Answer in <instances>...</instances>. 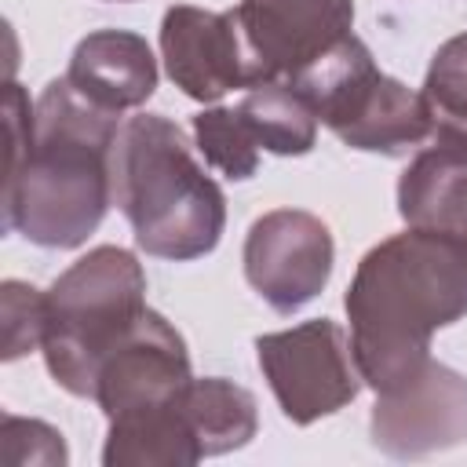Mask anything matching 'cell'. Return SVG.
Returning a JSON list of instances; mask_svg holds the SVG:
<instances>
[{
	"label": "cell",
	"instance_id": "obj_1",
	"mask_svg": "<svg viewBox=\"0 0 467 467\" xmlns=\"http://www.w3.org/2000/svg\"><path fill=\"white\" fill-rule=\"evenodd\" d=\"M7 186L4 230L40 248H80L113 204V146L120 113L88 102L66 77L36 106L7 84Z\"/></svg>",
	"mask_w": 467,
	"mask_h": 467
},
{
	"label": "cell",
	"instance_id": "obj_2",
	"mask_svg": "<svg viewBox=\"0 0 467 467\" xmlns=\"http://www.w3.org/2000/svg\"><path fill=\"white\" fill-rule=\"evenodd\" d=\"M343 310L361 383L376 394L405 387L431 361V336L467 317V241L409 226L372 244Z\"/></svg>",
	"mask_w": 467,
	"mask_h": 467
},
{
	"label": "cell",
	"instance_id": "obj_3",
	"mask_svg": "<svg viewBox=\"0 0 467 467\" xmlns=\"http://www.w3.org/2000/svg\"><path fill=\"white\" fill-rule=\"evenodd\" d=\"M113 204L146 255L190 263L215 252L226 197L193 161L182 128L161 113L128 117L113 146Z\"/></svg>",
	"mask_w": 467,
	"mask_h": 467
},
{
	"label": "cell",
	"instance_id": "obj_4",
	"mask_svg": "<svg viewBox=\"0 0 467 467\" xmlns=\"http://www.w3.org/2000/svg\"><path fill=\"white\" fill-rule=\"evenodd\" d=\"M146 314L142 263L117 244H99L44 292V365L73 398H95L106 354Z\"/></svg>",
	"mask_w": 467,
	"mask_h": 467
},
{
	"label": "cell",
	"instance_id": "obj_5",
	"mask_svg": "<svg viewBox=\"0 0 467 467\" xmlns=\"http://www.w3.org/2000/svg\"><path fill=\"white\" fill-rule=\"evenodd\" d=\"M288 84L306 95L317 120L350 150L405 157L434 135L423 91L379 73L372 51L354 33Z\"/></svg>",
	"mask_w": 467,
	"mask_h": 467
},
{
	"label": "cell",
	"instance_id": "obj_6",
	"mask_svg": "<svg viewBox=\"0 0 467 467\" xmlns=\"http://www.w3.org/2000/svg\"><path fill=\"white\" fill-rule=\"evenodd\" d=\"M255 358L277 398L281 416L296 427L347 409L361 390V372L354 365L350 339L328 317L259 336Z\"/></svg>",
	"mask_w": 467,
	"mask_h": 467
},
{
	"label": "cell",
	"instance_id": "obj_7",
	"mask_svg": "<svg viewBox=\"0 0 467 467\" xmlns=\"http://www.w3.org/2000/svg\"><path fill=\"white\" fill-rule=\"evenodd\" d=\"M234 18L255 84L296 80L354 33V0H241Z\"/></svg>",
	"mask_w": 467,
	"mask_h": 467
},
{
	"label": "cell",
	"instance_id": "obj_8",
	"mask_svg": "<svg viewBox=\"0 0 467 467\" xmlns=\"http://www.w3.org/2000/svg\"><path fill=\"white\" fill-rule=\"evenodd\" d=\"M244 277L277 314L306 306L332 277V230L303 208H274L248 226Z\"/></svg>",
	"mask_w": 467,
	"mask_h": 467
},
{
	"label": "cell",
	"instance_id": "obj_9",
	"mask_svg": "<svg viewBox=\"0 0 467 467\" xmlns=\"http://www.w3.org/2000/svg\"><path fill=\"white\" fill-rule=\"evenodd\" d=\"M467 441V376L427 361L405 387L376 394L372 445L394 460H420Z\"/></svg>",
	"mask_w": 467,
	"mask_h": 467
},
{
	"label": "cell",
	"instance_id": "obj_10",
	"mask_svg": "<svg viewBox=\"0 0 467 467\" xmlns=\"http://www.w3.org/2000/svg\"><path fill=\"white\" fill-rule=\"evenodd\" d=\"M161 58L171 84L193 102H219L234 88H255L234 11L168 7L161 18Z\"/></svg>",
	"mask_w": 467,
	"mask_h": 467
},
{
	"label": "cell",
	"instance_id": "obj_11",
	"mask_svg": "<svg viewBox=\"0 0 467 467\" xmlns=\"http://www.w3.org/2000/svg\"><path fill=\"white\" fill-rule=\"evenodd\" d=\"M190 379L193 372L186 339L164 321V314L146 306L131 332L99 365L95 401L106 420H117L175 398Z\"/></svg>",
	"mask_w": 467,
	"mask_h": 467
},
{
	"label": "cell",
	"instance_id": "obj_12",
	"mask_svg": "<svg viewBox=\"0 0 467 467\" xmlns=\"http://www.w3.org/2000/svg\"><path fill=\"white\" fill-rule=\"evenodd\" d=\"M66 80L88 102L109 113H124L157 91V58L146 36L128 29H99L73 47Z\"/></svg>",
	"mask_w": 467,
	"mask_h": 467
},
{
	"label": "cell",
	"instance_id": "obj_13",
	"mask_svg": "<svg viewBox=\"0 0 467 467\" xmlns=\"http://www.w3.org/2000/svg\"><path fill=\"white\" fill-rule=\"evenodd\" d=\"M398 212L405 226L467 241V150L438 139L423 142L398 179Z\"/></svg>",
	"mask_w": 467,
	"mask_h": 467
},
{
	"label": "cell",
	"instance_id": "obj_14",
	"mask_svg": "<svg viewBox=\"0 0 467 467\" xmlns=\"http://www.w3.org/2000/svg\"><path fill=\"white\" fill-rule=\"evenodd\" d=\"M182 390L161 405L109 420L102 463L106 467H193L201 463L204 452L190 427Z\"/></svg>",
	"mask_w": 467,
	"mask_h": 467
},
{
	"label": "cell",
	"instance_id": "obj_15",
	"mask_svg": "<svg viewBox=\"0 0 467 467\" xmlns=\"http://www.w3.org/2000/svg\"><path fill=\"white\" fill-rule=\"evenodd\" d=\"M182 405H186V416H190V427L197 434L204 460L244 449L259 431L255 398L223 376L190 379L182 390Z\"/></svg>",
	"mask_w": 467,
	"mask_h": 467
},
{
	"label": "cell",
	"instance_id": "obj_16",
	"mask_svg": "<svg viewBox=\"0 0 467 467\" xmlns=\"http://www.w3.org/2000/svg\"><path fill=\"white\" fill-rule=\"evenodd\" d=\"M244 124L252 128L259 150H270L277 157H303L317 142V113L306 102L299 88L288 80H266L248 88V95L237 102Z\"/></svg>",
	"mask_w": 467,
	"mask_h": 467
},
{
	"label": "cell",
	"instance_id": "obj_17",
	"mask_svg": "<svg viewBox=\"0 0 467 467\" xmlns=\"http://www.w3.org/2000/svg\"><path fill=\"white\" fill-rule=\"evenodd\" d=\"M423 99L434 117V135L438 142L467 150V33L449 36L423 77Z\"/></svg>",
	"mask_w": 467,
	"mask_h": 467
},
{
	"label": "cell",
	"instance_id": "obj_18",
	"mask_svg": "<svg viewBox=\"0 0 467 467\" xmlns=\"http://www.w3.org/2000/svg\"><path fill=\"white\" fill-rule=\"evenodd\" d=\"M193 139H197V150L204 153V161L223 171L226 179L241 182V179H252L255 168H259V142L252 135V128L244 124L241 109H226V106H212V109H201L193 117Z\"/></svg>",
	"mask_w": 467,
	"mask_h": 467
},
{
	"label": "cell",
	"instance_id": "obj_19",
	"mask_svg": "<svg viewBox=\"0 0 467 467\" xmlns=\"http://www.w3.org/2000/svg\"><path fill=\"white\" fill-rule=\"evenodd\" d=\"M44 339V292L26 281H4V361L36 350Z\"/></svg>",
	"mask_w": 467,
	"mask_h": 467
},
{
	"label": "cell",
	"instance_id": "obj_20",
	"mask_svg": "<svg viewBox=\"0 0 467 467\" xmlns=\"http://www.w3.org/2000/svg\"><path fill=\"white\" fill-rule=\"evenodd\" d=\"M120 4H128V0H120Z\"/></svg>",
	"mask_w": 467,
	"mask_h": 467
}]
</instances>
